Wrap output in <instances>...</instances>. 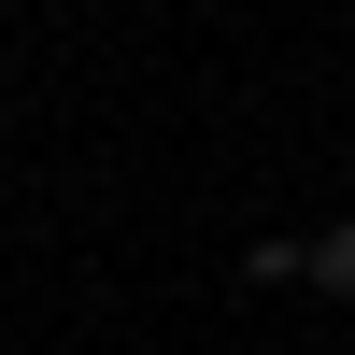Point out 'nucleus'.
Returning a JSON list of instances; mask_svg holds the SVG:
<instances>
[{
	"mask_svg": "<svg viewBox=\"0 0 355 355\" xmlns=\"http://www.w3.org/2000/svg\"><path fill=\"white\" fill-rule=\"evenodd\" d=\"M313 284H341V299H355V214L327 227V242H313Z\"/></svg>",
	"mask_w": 355,
	"mask_h": 355,
	"instance_id": "nucleus-1",
	"label": "nucleus"
}]
</instances>
